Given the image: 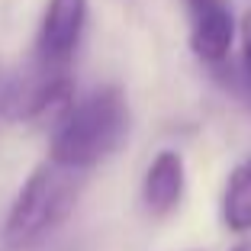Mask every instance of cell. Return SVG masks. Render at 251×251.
<instances>
[{"instance_id":"obj_1","label":"cell","mask_w":251,"mask_h":251,"mask_svg":"<svg viewBox=\"0 0 251 251\" xmlns=\"http://www.w3.org/2000/svg\"><path fill=\"white\" fill-rule=\"evenodd\" d=\"M129 132V103L119 87H100L65 110L52 139L49 161L77 174L110 158Z\"/></svg>"},{"instance_id":"obj_2","label":"cell","mask_w":251,"mask_h":251,"mask_svg":"<svg viewBox=\"0 0 251 251\" xmlns=\"http://www.w3.org/2000/svg\"><path fill=\"white\" fill-rule=\"evenodd\" d=\"M81 193V174L71 168H61L55 161L39 164L29 174V180L16 193L10 206L3 242L10 251H29L42 245L45 238L58 229L61 222L74 213Z\"/></svg>"},{"instance_id":"obj_3","label":"cell","mask_w":251,"mask_h":251,"mask_svg":"<svg viewBox=\"0 0 251 251\" xmlns=\"http://www.w3.org/2000/svg\"><path fill=\"white\" fill-rule=\"evenodd\" d=\"M71 74L68 65H52L45 58H32L26 68L0 87V113L13 123L39 119L52 106H68Z\"/></svg>"},{"instance_id":"obj_4","label":"cell","mask_w":251,"mask_h":251,"mask_svg":"<svg viewBox=\"0 0 251 251\" xmlns=\"http://www.w3.org/2000/svg\"><path fill=\"white\" fill-rule=\"evenodd\" d=\"M84 20H87V0H49L39 26L36 58L68 65L84 32Z\"/></svg>"},{"instance_id":"obj_5","label":"cell","mask_w":251,"mask_h":251,"mask_svg":"<svg viewBox=\"0 0 251 251\" xmlns=\"http://www.w3.org/2000/svg\"><path fill=\"white\" fill-rule=\"evenodd\" d=\"M190 16V49L203 61H222L232 49L235 20L226 0H184Z\"/></svg>"},{"instance_id":"obj_6","label":"cell","mask_w":251,"mask_h":251,"mask_svg":"<svg viewBox=\"0 0 251 251\" xmlns=\"http://www.w3.org/2000/svg\"><path fill=\"white\" fill-rule=\"evenodd\" d=\"M184 158L177 151H158L155 161L145 171V184H142V203L151 216H168L180 206L184 197Z\"/></svg>"},{"instance_id":"obj_7","label":"cell","mask_w":251,"mask_h":251,"mask_svg":"<svg viewBox=\"0 0 251 251\" xmlns=\"http://www.w3.org/2000/svg\"><path fill=\"white\" fill-rule=\"evenodd\" d=\"M222 222L229 232H251V158L229 174L222 193Z\"/></svg>"},{"instance_id":"obj_8","label":"cell","mask_w":251,"mask_h":251,"mask_svg":"<svg viewBox=\"0 0 251 251\" xmlns=\"http://www.w3.org/2000/svg\"><path fill=\"white\" fill-rule=\"evenodd\" d=\"M242 45H245V71H248V81H251V10L242 20Z\"/></svg>"},{"instance_id":"obj_9","label":"cell","mask_w":251,"mask_h":251,"mask_svg":"<svg viewBox=\"0 0 251 251\" xmlns=\"http://www.w3.org/2000/svg\"><path fill=\"white\" fill-rule=\"evenodd\" d=\"M232 251H251V242H242V245H235Z\"/></svg>"}]
</instances>
